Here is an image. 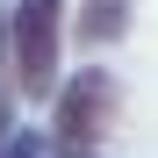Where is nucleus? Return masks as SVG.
Wrapping results in <instances>:
<instances>
[{
  "label": "nucleus",
  "instance_id": "3",
  "mask_svg": "<svg viewBox=\"0 0 158 158\" xmlns=\"http://www.w3.org/2000/svg\"><path fill=\"white\" fill-rule=\"evenodd\" d=\"M129 15H137V0H79L72 36L79 43H115V36H129Z\"/></svg>",
  "mask_w": 158,
  "mask_h": 158
},
{
  "label": "nucleus",
  "instance_id": "5",
  "mask_svg": "<svg viewBox=\"0 0 158 158\" xmlns=\"http://www.w3.org/2000/svg\"><path fill=\"white\" fill-rule=\"evenodd\" d=\"M0 58H7V22H0Z\"/></svg>",
  "mask_w": 158,
  "mask_h": 158
},
{
  "label": "nucleus",
  "instance_id": "1",
  "mask_svg": "<svg viewBox=\"0 0 158 158\" xmlns=\"http://www.w3.org/2000/svg\"><path fill=\"white\" fill-rule=\"evenodd\" d=\"M115 79L86 65L72 72L58 94H50V158H94V144H108V122H115Z\"/></svg>",
  "mask_w": 158,
  "mask_h": 158
},
{
  "label": "nucleus",
  "instance_id": "2",
  "mask_svg": "<svg viewBox=\"0 0 158 158\" xmlns=\"http://www.w3.org/2000/svg\"><path fill=\"white\" fill-rule=\"evenodd\" d=\"M7 50H15V79L29 101L58 94V50H65V0H22L7 15Z\"/></svg>",
  "mask_w": 158,
  "mask_h": 158
},
{
  "label": "nucleus",
  "instance_id": "6",
  "mask_svg": "<svg viewBox=\"0 0 158 158\" xmlns=\"http://www.w3.org/2000/svg\"><path fill=\"white\" fill-rule=\"evenodd\" d=\"M0 137H7V101H0Z\"/></svg>",
  "mask_w": 158,
  "mask_h": 158
},
{
  "label": "nucleus",
  "instance_id": "4",
  "mask_svg": "<svg viewBox=\"0 0 158 158\" xmlns=\"http://www.w3.org/2000/svg\"><path fill=\"white\" fill-rule=\"evenodd\" d=\"M0 158H43V137H29V129H7V137H0Z\"/></svg>",
  "mask_w": 158,
  "mask_h": 158
}]
</instances>
